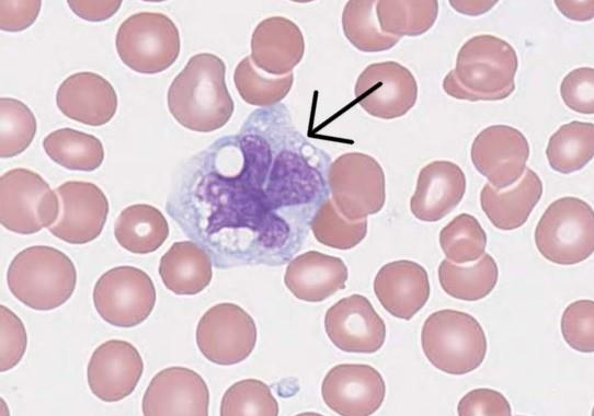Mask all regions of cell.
I'll return each mask as SVG.
<instances>
[{
  "label": "cell",
  "instance_id": "6da1fadb",
  "mask_svg": "<svg viewBox=\"0 0 594 416\" xmlns=\"http://www.w3.org/2000/svg\"><path fill=\"white\" fill-rule=\"evenodd\" d=\"M225 74V62L218 56H192L168 90V107L174 119L199 132L225 126L235 109Z\"/></svg>",
  "mask_w": 594,
  "mask_h": 416
},
{
  "label": "cell",
  "instance_id": "7a4b0ae2",
  "mask_svg": "<svg viewBox=\"0 0 594 416\" xmlns=\"http://www.w3.org/2000/svg\"><path fill=\"white\" fill-rule=\"evenodd\" d=\"M517 66L516 51L507 42L490 34L476 35L460 47L443 90L471 102L504 100L515 90Z\"/></svg>",
  "mask_w": 594,
  "mask_h": 416
},
{
  "label": "cell",
  "instance_id": "3957f363",
  "mask_svg": "<svg viewBox=\"0 0 594 416\" xmlns=\"http://www.w3.org/2000/svg\"><path fill=\"white\" fill-rule=\"evenodd\" d=\"M7 282L11 293L26 307L48 311L64 304L73 293L77 270L61 251L34 245L11 261Z\"/></svg>",
  "mask_w": 594,
  "mask_h": 416
},
{
  "label": "cell",
  "instance_id": "277c9868",
  "mask_svg": "<svg viewBox=\"0 0 594 416\" xmlns=\"http://www.w3.org/2000/svg\"><path fill=\"white\" fill-rule=\"evenodd\" d=\"M421 345L427 360L438 370L454 375L477 369L487 354V337L472 315L444 309L425 320Z\"/></svg>",
  "mask_w": 594,
  "mask_h": 416
},
{
  "label": "cell",
  "instance_id": "5b68a950",
  "mask_svg": "<svg viewBox=\"0 0 594 416\" xmlns=\"http://www.w3.org/2000/svg\"><path fill=\"white\" fill-rule=\"evenodd\" d=\"M534 236L547 261L559 265L583 262L594 251L593 209L576 197L559 198L540 217Z\"/></svg>",
  "mask_w": 594,
  "mask_h": 416
},
{
  "label": "cell",
  "instance_id": "8992f818",
  "mask_svg": "<svg viewBox=\"0 0 594 416\" xmlns=\"http://www.w3.org/2000/svg\"><path fill=\"white\" fill-rule=\"evenodd\" d=\"M115 46L121 60L132 70L153 74L174 63L181 41L176 25L169 16L139 12L119 25Z\"/></svg>",
  "mask_w": 594,
  "mask_h": 416
},
{
  "label": "cell",
  "instance_id": "52a82bcc",
  "mask_svg": "<svg viewBox=\"0 0 594 416\" xmlns=\"http://www.w3.org/2000/svg\"><path fill=\"white\" fill-rule=\"evenodd\" d=\"M59 211V197L38 173L16 167L1 175L0 221L5 229L33 234L52 227Z\"/></svg>",
  "mask_w": 594,
  "mask_h": 416
},
{
  "label": "cell",
  "instance_id": "ba28073f",
  "mask_svg": "<svg viewBox=\"0 0 594 416\" xmlns=\"http://www.w3.org/2000/svg\"><path fill=\"white\" fill-rule=\"evenodd\" d=\"M328 184L333 204L349 220L365 219L385 205V173L369 154L347 152L338 157L328 169Z\"/></svg>",
  "mask_w": 594,
  "mask_h": 416
},
{
  "label": "cell",
  "instance_id": "9c48e42d",
  "mask_svg": "<svg viewBox=\"0 0 594 416\" xmlns=\"http://www.w3.org/2000/svg\"><path fill=\"white\" fill-rule=\"evenodd\" d=\"M93 303L108 324L133 327L142 323L156 304L151 278L134 266H117L105 271L93 288Z\"/></svg>",
  "mask_w": 594,
  "mask_h": 416
},
{
  "label": "cell",
  "instance_id": "30bf717a",
  "mask_svg": "<svg viewBox=\"0 0 594 416\" xmlns=\"http://www.w3.org/2000/svg\"><path fill=\"white\" fill-rule=\"evenodd\" d=\"M256 343L252 316L235 303H218L208 309L196 327V344L203 356L219 366L244 360Z\"/></svg>",
  "mask_w": 594,
  "mask_h": 416
},
{
  "label": "cell",
  "instance_id": "8fae6325",
  "mask_svg": "<svg viewBox=\"0 0 594 416\" xmlns=\"http://www.w3.org/2000/svg\"><path fill=\"white\" fill-rule=\"evenodd\" d=\"M355 96L369 115L393 119L405 115L418 99L413 73L396 61L375 62L357 77Z\"/></svg>",
  "mask_w": 594,
  "mask_h": 416
},
{
  "label": "cell",
  "instance_id": "7c38bea8",
  "mask_svg": "<svg viewBox=\"0 0 594 416\" xmlns=\"http://www.w3.org/2000/svg\"><path fill=\"white\" fill-rule=\"evenodd\" d=\"M470 157L479 173L496 189L516 183L526 169L529 145L526 137L507 125L482 129L471 145Z\"/></svg>",
  "mask_w": 594,
  "mask_h": 416
},
{
  "label": "cell",
  "instance_id": "4fadbf2b",
  "mask_svg": "<svg viewBox=\"0 0 594 416\" xmlns=\"http://www.w3.org/2000/svg\"><path fill=\"white\" fill-rule=\"evenodd\" d=\"M60 211L49 232L70 244H85L102 232L108 215V200L93 183L65 182L56 188Z\"/></svg>",
  "mask_w": 594,
  "mask_h": 416
},
{
  "label": "cell",
  "instance_id": "5bb4252c",
  "mask_svg": "<svg viewBox=\"0 0 594 416\" xmlns=\"http://www.w3.org/2000/svg\"><path fill=\"white\" fill-rule=\"evenodd\" d=\"M321 394L328 407L342 416H368L382 404L385 381L374 367L342 363L328 371Z\"/></svg>",
  "mask_w": 594,
  "mask_h": 416
},
{
  "label": "cell",
  "instance_id": "9a60e30c",
  "mask_svg": "<svg viewBox=\"0 0 594 416\" xmlns=\"http://www.w3.org/2000/svg\"><path fill=\"white\" fill-rule=\"evenodd\" d=\"M209 391L194 370L170 367L150 381L141 403L146 416H207Z\"/></svg>",
  "mask_w": 594,
  "mask_h": 416
},
{
  "label": "cell",
  "instance_id": "2e32d148",
  "mask_svg": "<svg viewBox=\"0 0 594 416\" xmlns=\"http://www.w3.org/2000/svg\"><path fill=\"white\" fill-rule=\"evenodd\" d=\"M324 328L330 340L347 353L373 354L381 348L386 325L362 294L345 297L328 309Z\"/></svg>",
  "mask_w": 594,
  "mask_h": 416
},
{
  "label": "cell",
  "instance_id": "e0dca14e",
  "mask_svg": "<svg viewBox=\"0 0 594 416\" xmlns=\"http://www.w3.org/2000/svg\"><path fill=\"white\" fill-rule=\"evenodd\" d=\"M144 371L142 358L128 342L110 339L93 351L87 368L91 392L101 401L117 402L136 388Z\"/></svg>",
  "mask_w": 594,
  "mask_h": 416
},
{
  "label": "cell",
  "instance_id": "ac0fdd59",
  "mask_svg": "<svg viewBox=\"0 0 594 416\" xmlns=\"http://www.w3.org/2000/svg\"><path fill=\"white\" fill-rule=\"evenodd\" d=\"M56 103L72 120L90 126L108 123L116 113L117 95L102 76L82 71L69 76L58 86Z\"/></svg>",
  "mask_w": 594,
  "mask_h": 416
},
{
  "label": "cell",
  "instance_id": "d6986e66",
  "mask_svg": "<svg viewBox=\"0 0 594 416\" xmlns=\"http://www.w3.org/2000/svg\"><path fill=\"white\" fill-rule=\"evenodd\" d=\"M374 292L391 315L411 320L430 297V281L425 268L409 259L385 264L374 279Z\"/></svg>",
  "mask_w": 594,
  "mask_h": 416
},
{
  "label": "cell",
  "instance_id": "ffe728a7",
  "mask_svg": "<svg viewBox=\"0 0 594 416\" xmlns=\"http://www.w3.org/2000/svg\"><path fill=\"white\" fill-rule=\"evenodd\" d=\"M466 176L454 162L437 160L421 169L410 199V210L422 221L434 222L448 215L462 199Z\"/></svg>",
  "mask_w": 594,
  "mask_h": 416
},
{
  "label": "cell",
  "instance_id": "44dd1931",
  "mask_svg": "<svg viewBox=\"0 0 594 416\" xmlns=\"http://www.w3.org/2000/svg\"><path fill=\"white\" fill-rule=\"evenodd\" d=\"M305 38L298 25L284 16L262 20L251 36L253 63L272 76H286L300 62Z\"/></svg>",
  "mask_w": 594,
  "mask_h": 416
},
{
  "label": "cell",
  "instance_id": "7402d4cb",
  "mask_svg": "<svg viewBox=\"0 0 594 416\" xmlns=\"http://www.w3.org/2000/svg\"><path fill=\"white\" fill-rule=\"evenodd\" d=\"M347 276L346 265L340 257L308 251L289 262L284 281L296 298L320 302L344 289Z\"/></svg>",
  "mask_w": 594,
  "mask_h": 416
},
{
  "label": "cell",
  "instance_id": "603a6c76",
  "mask_svg": "<svg viewBox=\"0 0 594 416\" xmlns=\"http://www.w3.org/2000/svg\"><path fill=\"white\" fill-rule=\"evenodd\" d=\"M542 195V182L537 173L526 167L522 177L500 190L486 184L480 193V204L491 223L501 230L523 226Z\"/></svg>",
  "mask_w": 594,
  "mask_h": 416
},
{
  "label": "cell",
  "instance_id": "cb8c5ba5",
  "mask_svg": "<svg viewBox=\"0 0 594 416\" xmlns=\"http://www.w3.org/2000/svg\"><path fill=\"white\" fill-rule=\"evenodd\" d=\"M159 275L167 289L179 296H193L210 282L212 261L205 250L192 241H180L162 255Z\"/></svg>",
  "mask_w": 594,
  "mask_h": 416
},
{
  "label": "cell",
  "instance_id": "d4e9b609",
  "mask_svg": "<svg viewBox=\"0 0 594 416\" xmlns=\"http://www.w3.org/2000/svg\"><path fill=\"white\" fill-rule=\"evenodd\" d=\"M118 244L134 254L157 251L169 235V226L163 213L148 204L126 207L114 224Z\"/></svg>",
  "mask_w": 594,
  "mask_h": 416
},
{
  "label": "cell",
  "instance_id": "484cf974",
  "mask_svg": "<svg viewBox=\"0 0 594 416\" xmlns=\"http://www.w3.org/2000/svg\"><path fill=\"white\" fill-rule=\"evenodd\" d=\"M499 269L490 254H483L473 264L459 266L450 261H442L438 266V280L442 289L450 297L478 301L494 289Z\"/></svg>",
  "mask_w": 594,
  "mask_h": 416
},
{
  "label": "cell",
  "instance_id": "4316f807",
  "mask_svg": "<svg viewBox=\"0 0 594 416\" xmlns=\"http://www.w3.org/2000/svg\"><path fill=\"white\" fill-rule=\"evenodd\" d=\"M43 148L55 163L72 171H94L104 160L101 140L72 128H60L48 134L43 140Z\"/></svg>",
  "mask_w": 594,
  "mask_h": 416
},
{
  "label": "cell",
  "instance_id": "83f0119b",
  "mask_svg": "<svg viewBox=\"0 0 594 416\" xmlns=\"http://www.w3.org/2000/svg\"><path fill=\"white\" fill-rule=\"evenodd\" d=\"M594 153V125L573 120L549 138L546 155L552 170L570 174L584 167Z\"/></svg>",
  "mask_w": 594,
  "mask_h": 416
},
{
  "label": "cell",
  "instance_id": "f1b7e54d",
  "mask_svg": "<svg viewBox=\"0 0 594 416\" xmlns=\"http://www.w3.org/2000/svg\"><path fill=\"white\" fill-rule=\"evenodd\" d=\"M376 14L382 32L397 37L419 36L435 23L438 2L435 0H379Z\"/></svg>",
  "mask_w": 594,
  "mask_h": 416
},
{
  "label": "cell",
  "instance_id": "f546056e",
  "mask_svg": "<svg viewBox=\"0 0 594 416\" xmlns=\"http://www.w3.org/2000/svg\"><path fill=\"white\" fill-rule=\"evenodd\" d=\"M374 0H350L342 12V28L349 42L361 51L375 53L392 48L400 37L382 32Z\"/></svg>",
  "mask_w": 594,
  "mask_h": 416
},
{
  "label": "cell",
  "instance_id": "4dcf8cb0",
  "mask_svg": "<svg viewBox=\"0 0 594 416\" xmlns=\"http://www.w3.org/2000/svg\"><path fill=\"white\" fill-rule=\"evenodd\" d=\"M233 81L241 99L251 105L270 106L281 102L293 86V72L272 76L259 69L250 56L235 69Z\"/></svg>",
  "mask_w": 594,
  "mask_h": 416
},
{
  "label": "cell",
  "instance_id": "1f68e13d",
  "mask_svg": "<svg viewBox=\"0 0 594 416\" xmlns=\"http://www.w3.org/2000/svg\"><path fill=\"white\" fill-rule=\"evenodd\" d=\"M439 245L453 263L468 264L484 254L487 233L473 216L459 213L441 230Z\"/></svg>",
  "mask_w": 594,
  "mask_h": 416
},
{
  "label": "cell",
  "instance_id": "d6a6232c",
  "mask_svg": "<svg viewBox=\"0 0 594 416\" xmlns=\"http://www.w3.org/2000/svg\"><path fill=\"white\" fill-rule=\"evenodd\" d=\"M310 228L318 242L338 250H350L366 236L367 220H349L331 199H325L312 217Z\"/></svg>",
  "mask_w": 594,
  "mask_h": 416
},
{
  "label": "cell",
  "instance_id": "836d02e7",
  "mask_svg": "<svg viewBox=\"0 0 594 416\" xmlns=\"http://www.w3.org/2000/svg\"><path fill=\"white\" fill-rule=\"evenodd\" d=\"M36 134V118L21 101L0 100V155L12 158L22 153Z\"/></svg>",
  "mask_w": 594,
  "mask_h": 416
},
{
  "label": "cell",
  "instance_id": "e575fe53",
  "mask_svg": "<svg viewBox=\"0 0 594 416\" xmlns=\"http://www.w3.org/2000/svg\"><path fill=\"white\" fill-rule=\"evenodd\" d=\"M221 416H277L278 404L269 385L256 379L232 384L224 394Z\"/></svg>",
  "mask_w": 594,
  "mask_h": 416
},
{
  "label": "cell",
  "instance_id": "d590c367",
  "mask_svg": "<svg viewBox=\"0 0 594 416\" xmlns=\"http://www.w3.org/2000/svg\"><path fill=\"white\" fill-rule=\"evenodd\" d=\"M561 333L566 343L574 350H594V303L578 300L569 304L561 316Z\"/></svg>",
  "mask_w": 594,
  "mask_h": 416
},
{
  "label": "cell",
  "instance_id": "8d00e7d4",
  "mask_svg": "<svg viewBox=\"0 0 594 416\" xmlns=\"http://www.w3.org/2000/svg\"><path fill=\"white\" fill-rule=\"evenodd\" d=\"M26 331L20 317L0 305V370L14 368L25 354Z\"/></svg>",
  "mask_w": 594,
  "mask_h": 416
},
{
  "label": "cell",
  "instance_id": "74e56055",
  "mask_svg": "<svg viewBox=\"0 0 594 416\" xmlns=\"http://www.w3.org/2000/svg\"><path fill=\"white\" fill-rule=\"evenodd\" d=\"M563 103L581 114L594 112V69L581 67L570 71L560 84Z\"/></svg>",
  "mask_w": 594,
  "mask_h": 416
},
{
  "label": "cell",
  "instance_id": "f35d334b",
  "mask_svg": "<svg viewBox=\"0 0 594 416\" xmlns=\"http://www.w3.org/2000/svg\"><path fill=\"white\" fill-rule=\"evenodd\" d=\"M459 416H510L511 406L506 397L492 389L481 388L468 392L457 405Z\"/></svg>",
  "mask_w": 594,
  "mask_h": 416
},
{
  "label": "cell",
  "instance_id": "ab89813d",
  "mask_svg": "<svg viewBox=\"0 0 594 416\" xmlns=\"http://www.w3.org/2000/svg\"><path fill=\"white\" fill-rule=\"evenodd\" d=\"M42 2L31 1H0V27L7 32H20L31 26L38 16Z\"/></svg>",
  "mask_w": 594,
  "mask_h": 416
},
{
  "label": "cell",
  "instance_id": "60d3db41",
  "mask_svg": "<svg viewBox=\"0 0 594 416\" xmlns=\"http://www.w3.org/2000/svg\"><path fill=\"white\" fill-rule=\"evenodd\" d=\"M69 8L87 21H104L110 19L121 7L122 1H68Z\"/></svg>",
  "mask_w": 594,
  "mask_h": 416
},
{
  "label": "cell",
  "instance_id": "b9f144b4",
  "mask_svg": "<svg viewBox=\"0 0 594 416\" xmlns=\"http://www.w3.org/2000/svg\"><path fill=\"white\" fill-rule=\"evenodd\" d=\"M559 11H561L564 16L573 20L585 21L593 18V1H556Z\"/></svg>",
  "mask_w": 594,
  "mask_h": 416
},
{
  "label": "cell",
  "instance_id": "7bdbcfd3",
  "mask_svg": "<svg viewBox=\"0 0 594 416\" xmlns=\"http://www.w3.org/2000/svg\"><path fill=\"white\" fill-rule=\"evenodd\" d=\"M496 1H450L453 8L461 13L472 15V9L480 13L488 11Z\"/></svg>",
  "mask_w": 594,
  "mask_h": 416
}]
</instances>
